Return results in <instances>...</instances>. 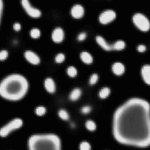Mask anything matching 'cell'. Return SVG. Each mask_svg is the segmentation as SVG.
<instances>
[{"label": "cell", "mask_w": 150, "mask_h": 150, "mask_svg": "<svg viewBox=\"0 0 150 150\" xmlns=\"http://www.w3.org/2000/svg\"><path fill=\"white\" fill-rule=\"evenodd\" d=\"M45 86L47 91L50 93H53L56 89L54 81L51 78H47L45 81Z\"/></svg>", "instance_id": "11"}, {"label": "cell", "mask_w": 150, "mask_h": 150, "mask_svg": "<svg viewBox=\"0 0 150 150\" xmlns=\"http://www.w3.org/2000/svg\"><path fill=\"white\" fill-rule=\"evenodd\" d=\"M59 118L63 121H67L70 118V115L67 111L65 109H60L58 112Z\"/></svg>", "instance_id": "17"}, {"label": "cell", "mask_w": 150, "mask_h": 150, "mask_svg": "<svg viewBox=\"0 0 150 150\" xmlns=\"http://www.w3.org/2000/svg\"><path fill=\"white\" fill-rule=\"evenodd\" d=\"M116 17L115 11L111 9L105 10L100 15L99 20L100 22L103 24L109 23L114 20Z\"/></svg>", "instance_id": "6"}, {"label": "cell", "mask_w": 150, "mask_h": 150, "mask_svg": "<svg viewBox=\"0 0 150 150\" xmlns=\"http://www.w3.org/2000/svg\"><path fill=\"white\" fill-rule=\"evenodd\" d=\"M21 5L27 13L31 17L36 18L41 15L40 10L33 6L28 0H22Z\"/></svg>", "instance_id": "5"}, {"label": "cell", "mask_w": 150, "mask_h": 150, "mask_svg": "<svg viewBox=\"0 0 150 150\" xmlns=\"http://www.w3.org/2000/svg\"><path fill=\"white\" fill-rule=\"evenodd\" d=\"M65 56L62 53H58L55 56V60L57 63H61L65 60Z\"/></svg>", "instance_id": "26"}, {"label": "cell", "mask_w": 150, "mask_h": 150, "mask_svg": "<svg viewBox=\"0 0 150 150\" xmlns=\"http://www.w3.org/2000/svg\"><path fill=\"white\" fill-rule=\"evenodd\" d=\"M23 125V121L21 118L12 119L0 127V137H7L14 132L20 129Z\"/></svg>", "instance_id": "3"}, {"label": "cell", "mask_w": 150, "mask_h": 150, "mask_svg": "<svg viewBox=\"0 0 150 150\" xmlns=\"http://www.w3.org/2000/svg\"><path fill=\"white\" fill-rule=\"evenodd\" d=\"M98 76L97 74H93L91 75L90 77V80H89V82L91 85H93L95 84L98 81Z\"/></svg>", "instance_id": "27"}, {"label": "cell", "mask_w": 150, "mask_h": 150, "mask_svg": "<svg viewBox=\"0 0 150 150\" xmlns=\"http://www.w3.org/2000/svg\"><path fill=\"white\" fill-rule=\"evenodd\" d=\"M67 72L68 75L72 77H75L77 74V68L73 66H70L68 67Z\"/></svg>", "instance_id": "23"}, {"label": "cell", "mask_w": 150, "mask_h": 150, "mask_svg": "<svg viewBox=\"0 0 150 150\" xmlns=\"http://www.w3.org/2000/svg\"><path fill=\"white\" fill-rule=\"evenodd\" d=\"M80 150H91L92 146L90 142L86 140L82 141L79 144Z\"/></svg>", "instance_id": "21"}, {"label": "cell", "mask_w": 150, "mask_h": 150, "mask_svg": "<svg viewBox=\"0 0 150 150\" xmlns=\"http://www.w3.org/2000/svg\"><path fill=\"white\" fill-rule=\"evenodd\" d=\"M110 93V89L107 87H105L102 88L99 92V96L101 99H105L108 97Z\"/></svg>", "instance_id": "19"}, {"label": "cell", "mask_w": 150, "mask_h": 150, "mask_svg": "<svg viewBox=\"0 0 150 150\" xmlns=\"http://www.w3.org/2000/svg\"><path fill=\"white\" fill-rule=\"evenodd\" d=\"M30 34L31 37L34 39L38 38L40 35V30L37 28H33L30 31Z\"/></svg>", "instance_id": "22"}, {"label": "cell", "mask_w": 150, "mask_h": 150, "mask_svg": "<svg viewBox=\"0 0 150 150\" xmlns=\"http://www.w3.org/2000/svg\"><path fill=\"white\" fill-rule=\"evenodd\" d=\"M133 22L139 29L146 32L150 28V22L148 19L142 14H135L133 18Z\"/></svg>", "instance_id": "4"}, {"label": "cell", "mask_w": 150, "mask_h": 150, "mask_svg": "<svg viewBox=\"0 0 150 150\" xmlns=\"http://www.w3.org/2000/svg\"><path fill=\"white\" fill-rule=\"evenodd\" d=\"M141 75L144 81L150 85V65H145L141 69Z\"/></svg>", "instance_id": "10"}, {"label": "cell", "mask_w": 150, "mask_h": 150, "mask_svg": "<svg viewBox=\"0 0 150 150\" xmlns=\"http://www.w3.org/2000/svg\"><path fill=\"white\" fill-rule=\"evenodd\" d=\"M84 9L80 4H76L73 6L71 10V15L75 18H81L84 15Z\"/></svg>", "instance_id": "8"}, {"label": "cell", "mask_w": 150, "mask_h": 150, "mask_svg": "<svg viewBox=\"0 0 150 150\" xmlns=\"http://www.w3.org/2000/svg\"><path fill=\"white\" fill-rule=\"evenodd\" d=\"M28 89L27 79L19 74H9L0 81V96L9 101L20 100L26 96Z\"/></svg>", "instance_id": "1"}, {"label": "cell", "mask_w": 150, "mask_h": 150, "mask_svg": "<svg viewBox=\"0 0 150 150\" xmlns=\"http://www.w3.org/2000/svg\"><path fill=\"white\" fill-rule=\"evenodd\" d=\"M97 42L100 46L106 50H111L112 49V45L108 44L105 40L101 36H97L96 38Z\"/></svg>", "instance_id": "13"}, {"label": "cell", "mask_w": 150, "mask_h": 150, "mask_svg": "<svg viewBox=\"0 0 150 150\" xmlns=\"http://www.w3.org/2000/svg\"><path fill=\"white\" fill-rule=\"evenodd\" d=\"M3 10H4V3L1 0H0V24L1 22L3 15Z\"/></svg>", "instance_id": "28"}, {"label": "cell", "mask_w": 150, "mask_h": 150, "mask_svg": "<svg viewBox=\"0 0 150 150\" xmlns=\"http://www.w3.org/2000/svg\"><path fill=\"white\" fill-rule=\"evenodd\" d=\"M112 70L113 72L118 75H121L125 71V67L120 62H116L112 66Z\"/></svg>", "instance_id": "12"}, {"label": "cell", "mask_w": 150, "mask_h": 150, "mask_svg": "<svg viewBox=\"0 0 150 150\" xmlns=\"http://www.w3.org/2000/svg\"><path fill=\"white\" fill-rule=\"evenodd\" d=\"M82 91L80 88H74L69 94V99L72 101H77L80 97Z\"/></svg>", "instance_id": "14"}, {"label": "cell", "mask_w": 150, "mask_h": 150, "mask_svg": "<svg viewBox=\"0 0 150 150\" xmlns=\"http://www.w3.org/2000/svg\"><path fill=\"white\" fill-rule=\"evenodd\" d=\"M28 150H62L61 140L52 133L33 134L28 140Z\"/></svg>", "instance_id": "2"}, {"label": "cell", "mask_w": 150, "mask_h": 150, "mask_svg": "<svg viewBox=\"0 0 150 150\" xmlns=\"http://www.w3.org/2000/svg\"><path fill=\"white\" fill-rule=\"evenodd\" d=\"M8 51L6 49L0 50V60H4L8 58Z\"/></svg>", "instance_id": "25"}, {"label": "cell", "mask_w": 150, "mask_h": 150, "mask_svg": "<svg viewBox=\"0 0 150 150\" xmlns=\"http://www.w3.org/2000/svg\"><path fill=\"white\" fill-rule=\"evenodd\" d=\"M125 43L123 40H118L115 42L112 46V49L117 50H120L123 49L125 47Z\"/></svg>", "instance_id": "20"}, {"label": "cell", "mask_w": 150, "mask_h": 150, "mask_svg": "<svg viewBox=\"0 0 150 150\" xmlns=\"http://www.w3.org/2000/svg\"><path fill=\"white\" fill-rule=\"evenodd\" d=\"M80 58L83 62L86 64H91L92 62L93 57L91 55L86 51L82 52L80 54Z\"/></svg>", "instance_id": "15"}, {"label": "cell", "mask_w": 150, "mask_h": 150, "mask_svg": "<svg viewBox=\"0 0 150 150\" xmlns=\"http://www.w3.org/2000/svg\"><path fill=\"white\" fill-rule=\"evenodd\" d=\"M92 107L89 105H85L82 107L80 109V112L84 115L89 114L92 111Z\"/></svg>", "instance_id": "24"}, {"label": "cell", "mask_w": 150, "mask_h": 150, "mask_svg": "<svg viewBox=\"0 0 150 150\" xmlns=\"http://www.w3.org/2000/svg\"><path fill=\"white\" fill-rule=\"evenodd\" d=\"M64 32L63 29L60 27H57L54 29L52 33V39L56 42H60L63 40Z\"/></svg>", "instance_id": "9"}, {"label": "cell", "mask_w": 150, "mask_h": 150, "mask_svg": "<svg viewBox=\"0 0 150 150\" xmlns=\"http://www.w3.org/2000/svg\"><path fill=\"white\" fill-rule=\"evenodd\" d=\"M24 56L29 62L33 64H38L40 62L39 56L31 50H28L25 51Z\"/></svg>", "instance_id": "7"}, {"label": "cell", "mask_w": 150, "mask_h": 150, "mask_svg": "<svg viewBox=\"0 0 150 150\" xmlns=\"http://www.w3.org/2000/svg\"><path fill=\"white\" fill-rule=\"evenodd\" d=\"M85 126L87 130L91 132L95 131L97 129V124L92 120H87L85 122Z\"/></svg>", "instance_id": "16"}, {"label": "cell", "mask_w": 150, "mask_h": 150, "mask_svg": "<svg viewBox=\"0 0 150 150\" xmlns=\"http://www.w3.org/2000/svg\"><path fill=\"white\" fill-rule=\"evenodd\" d=\"M87 34L85 32H81L78 35V39L79 41H83L86 38Z\"/></svg>", "instance_id": "30"}, {"label": "cell", "mask_w": 150, "mask_h": 150, "mask_svg": "<svg viewBox=\"0 0 150 150\" xmlns=\"http://www.w3.org/2000/svg\"><path fill=\"white\" fill-rule=\"evenodd\" d=\"M35 113L39 117H43L47 113V109L43 106H38L35 109Z\"/></svg>", "instance_id": "18"}, {"label": "cell", "mask_w": 150, "mask_h": 150, "mask_svg": "<svg viewBox=\"0 0 150 150\" xmlns=\"http://www.w3.org/2000/svg\"><path fill=\"white\" fill-rule=\"evenodd\" d=\"M146 49L145 46L143 45H140L138 46L137 50L139 52H144Z\"/></svg>", "instance_id": "31"}, {"label": "cell", "mask_w": 150, "mask_h": 150, "mask_svg": "<svg viewBox=\"0 0 150 150\" xmlns=\"http://www.w3.org/2000/svg\"><path fill=\"white\" fill-rule=\"evenodd\" d=\"M13 27L15 31L18 32V31H20L21 29V25L20 22H16L14 23L13 25Z\"/></svg>", "instance_id": "29"}]
</instances>
